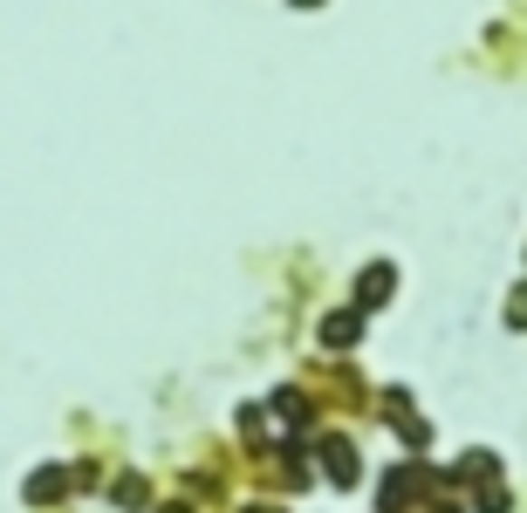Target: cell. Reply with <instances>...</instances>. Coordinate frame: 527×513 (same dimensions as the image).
Here are the masks:
<instances>
[{
  "label": "cell",
  "instance_id": "cell-8",
  "mask_svg": "<svg viewBox=\"0 0 527 513\" xmlns=\"http://www.w3.org/2000/svg\"><path fill=\"white\" fill-rule=\"evenodd\" d=\"M507 507H513V499L500 493V486H493V493H480V513H507Z\"/></svg>",
  "mask_w": 527,
  "mask_h": 513
},
{
  "label": "cell",
  "instance_id": "cell-7",
  "mask_svg": "<svg viewBox=\"0 0 527 513\" xmlns=\"http://www.w3.org/2000/svg\"><path fill=\"white\" fill-rule=\"evenodd\" d=\"M507 322L527 328V288H513V295H507Z\"/></svg>",
  "mask_w": 527,
  "mask_h": 513
},
{
  "label": "cell",
  "instance_id": "cell-3",
  "mask_svg": "<svg viewBox=\"0 0 527 513\" xmlns=\"http://www.w3.org/2000/svg\"><path fill=\"white\" fill-rule=\"evenodd\" d=\"M493 472H500V459H493V451H465V459H459V472H452L446 486H480V480H493Z\"/></svg>",
  "mask_w": 527,
  "mask_h": 513
},
{
  "label": "cell",
  "instance_id": "cell-10",
  "mask_svg": "<svg viewBox=\"0 0 527 513\" xmlns=\"http://www.w3.org/2000/svg\"><path fill=\"white\" fill-rule=\"evenodd\" d=\"M302 7H322V0H302Z\"/></svg>",
  "mask_w": 527,
  "mask_h": 513
},
{
  "label": "cell",
  "instance_id": "cell-9",
  "mask_svg": "<svg viewBox=\"0 0 527 513\" xmlns=\"http://www.w3.org/2000/svg\"><path fill=\"white\" fill-rule=\"evenodd\" d=\"M432 513H459V507H446V499H438V507H432Z\"/></svg>",
  "mask_w": 527,
  "mask_h": 513
},
{
  "label": "cell",
  "instance_id": "cell-4",
  "mask_svg": "<svg viewBox=\"0 0 527 513\" xmlns=\"http://www.w3.org/2000/svg\"><path fill=\"white\" fill-rule=\"evenodd\" d=\"M390 280H398V274H390V267H370V274L357 280V309H377V301L390 295Z\"/></svg>",
  "mask_w": 527,
  "mask_h": 513
},
{
  "label": "cell",
  "instance_id": "cell-5",
  "mask_svg": "<svg viewBox=\"0 0 527 513\" xmlns=\"http://www.w3.org/2000/svg\"><path fill=\"white\" fill-rule=\"evenodd\" d=\"M398 438H404L411 451H425V445H432V424H418L411 411H404V418H398Z\"/></svg>",
  "mask_w": 527,
  "mask_h": 513
},
{
  "label": "cell",
  "instance_id": "cell-1",
  "mask_svg": "<svg viewBox=\"0 0 527 513\" xmlns=\"http://www.w3.org/2000/svg\"><path fill=\"white\" fill-rule=\"evenodd\" d=\"M322 472H329V486H357V472H363L357 445L350 438H322Z\"/></svg>",
  "mask_w": 527,
  "mask_h": 513
},
{
  "label": "cell",
  "instance_id": "cell-2",
  "mask_svg": "<svg viewBox=\"0 0 527 513\" xmlns=\"http://www.w3.org/2000/svg\"><path fill=\"white\" fill-rule=\"evenodd\" d=\"M357 336H363V309H336L322 322V349H357Z\"/></svg>",
  "mask_w": 527,
  "mask_h": 513
},
{
  "label": "cell",
  "instance_id": "cell-6",
  "mask_svg": "<svg viewBox=\"0 0 527 513\" xmlns=\"http://www.w3.org/2000/svg\"><path fill=\"white\" fill-rule=\"evenodd\" d=\"M274 411H281V418H309V397H302V390H274Z\"/></svg>",
  "mask_w": 527,
  "mask_h": 513
}]
</instances>
